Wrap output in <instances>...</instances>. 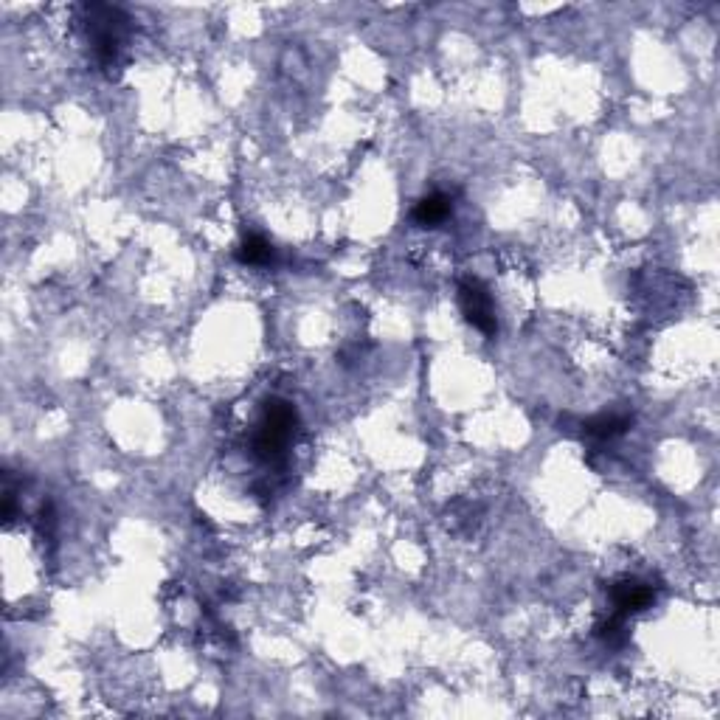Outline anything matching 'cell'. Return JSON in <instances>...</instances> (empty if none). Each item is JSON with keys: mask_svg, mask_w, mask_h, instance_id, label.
Instances as JSON below:
<instances>
[{"mask_svg": "<svg viewBox=\"0 0 720 720\" xmlns=\"http://www.w3.org/2000/svg\"><path fill=\"white\" fill-rule=\"evenodd\" d=\"M459 307L465 318L487 338H495L498 332V318H495L493 296L490 290L481 285L479 279H462L459 282Z\"/></svg>", "mask_w": 720, "mask_h": 720, "instance_id": "3", "label": "cell"}, {"mask_svg": "<svg viewBox=\"0 0 720 720\" xmlns=\"http://www.w3.org/2000/svg\"><path fill=\"white\" fill-rule=\"evenodd\" d=\"M450 211H453L450 197L442 195V192H436V195L422 197L411 217H414V223L420 225V228H436V225H442L448 220Z\"/></svg>", "mask_w": 720, "mask_h": 720, "instance_id": "5", "label": "cell"}, {"mask_svg": "<svg viewBox=\"0 0 720 720\" xmlns=\"http://www.w3.org/2000/svg\"><path fill=\"white\" fill-rule=\"evenodd\" d=\"M299 414L287 400H268L262 420L256 425L254 434V453L262 462H276L287 453V445L296 434Z\"/></svg>", "mask_w": 720, "mask_h": 720, "instance_id": "2", "label": "cell"}, {"mask_svg": "<svg viewBox=\"0 0 720 720\" xmlns=\"http://www.w3.org/2000/svg\"><path fill=\"white\" fill-rule=\"evenodd\" d=\"M85 23H88L90 45H93L96 62L113 76V68H121L130 20L116 6L90 3V6H85Z\"/></svg>", "mask_w": 720, "mask_h": 720, "instance_id": "1", "label": "cell"}, {"mask_svg": "<svg viewBox=\"0 0 720 720\" xmlns=\"http://www.w3.org/2000/svg\"><path fill=\"white\" fill-rule=\"evenodd\" d=\"M273 256H276V251H273V245L262 234H248L240 242V248H237V259H240L242 265H254V268L268 265Z\"/></svg>", "mask_w": 720, "mask_h": 720, "instance_id": "7", "label": "cell"}, {"mask_svg": "<svg viewBox=\"0 0 720 720\" xmlns=\"http://www.w3.org/2000/svg\"><path fill=\"white\" fill-rule=\"evenodd\" d=\"M611 600H614V614L619 616H628V614H639V611H645L653 605L656 600V594H653V588L642 580H619V583L611 588Z\"/></svg>", "mask_w": 720, "mask_h": 720, "instance_id": "4", "label": "cell"}, {"mask_svg": "<svg viewBox=\"0 0 720 720\" xmlns=\"http://www.w3.org/2000/svg\"><path fill=\"white\" fill-rule=\"evenodd\" d=\"M633 420H630L628 414H597V417H591V420H583L580 422V428H583L585 436H591V439H614V436H622L628 431Z\"/></svg>", "mask_w": 720, "mask_h": 720, "instance_id": "6", "label": "cell"}]
</instances>
